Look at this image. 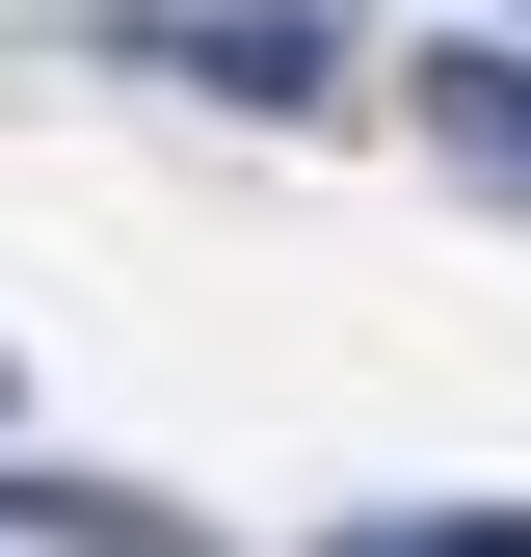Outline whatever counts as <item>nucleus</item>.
<instances>
[{"label":"nucleus","instance_id":"2","mask_svg":"<svg viewBox=\"0 0 531 557\" xmlns=\"http://www.w3.org/2000/svg\"><path fill=\"white\" fill-rule=\"evenodd\" d=\"M425 133H452V160H505V186H531V53H425Z\"/></svg>","mask_w":531,"mask_h":557},{"label":"nucleus","instance_id":"4","mask_svg":"<svg viewBox=\"0 0 531 557\" xmlns=\"http://www.w3.org/2000/svg\"><path fill=\"white\" fill-rule=\"evenodd\" d=\"M479 27H531V0H479Z\"/></svg>","mask_w":531,"mask_h":557},{"label":"nucleus","instance_id":"1","mask_svg":"<svg viewBox=\"0 0 531 557\" xmlns=\"http://www.w3.org/2000/svg\"><path fill=\"white\" fill-rule=\"evenodd\" d=\"M81 53L213 81V107H346V27H319V0H81Z\"/></svg>","mask_w":531,"mask_h":557},{"label":"nucleus","instance_id":"3","mask_svg":"<svg viewBox=\"0 0 531 557\" xmlns=\"http://www.w3.org/2000/svg\"><path fill=\"white\" fill-rule=\"evenodd\" d=\"M319 557H531V505H346Z\"/></svg>","mask_w":531,"mask_h":557}]
</instances>
